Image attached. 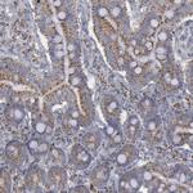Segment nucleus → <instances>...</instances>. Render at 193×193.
I'll list each match as a JSON object with an SVG mask.
<instances>
[{"label": "nucleus", "mask_w": 193, "mask_h": 193, "mask_svg": "<svg viewBox=\"0 0 193 193\" xmlns=\"http://www.w3.org/2000/svg\"><path fill=\"white\" fill-rule=\"evenodd\" d=\"M166 16H167V18H169V19H173V18H175L176 12H175V10H169V12L166 13Z\"/></svg>", "instance_id": "f704fd0d"}, {"label": "nucleus", "mask_w": 193, "mask_h": 193, "mask_svg": "<svg viewBox=\"0 0 193 193\" xmlns=\"http://www.w3.org/2000/svg\"><path fill=\"white\" fill-rule=\"evenodd\" d=\"M116 125H113V124H110V125H107V127L104 129V133H106V135L107 136H112L115 133H116Z\"/></svg>", "instance_id": "4be33fe9"}, {"label": "nucleus", "mask_w": 193, "mask_h": 193, "mask_svg": "<svg viewBox=\"0 0 193 193\" xmlns=\"http://www.w3.org/2000/svg\"><path fill=\"white\" fill-rule=\"evenodd\" d=\"M49 151V143L48 142H40L39 147H37V151L36 155H45Z\"/></svg>", "instance_id": "f3484780"}, {"label": "nucleus", "mask_w": 193, "mask_h": 193, "mask_svg": "<svg viewBox=\"0 0 193 193\" xmlns=\"http://www.w3.org/2000/svg\"><path fill=\"white\" fill-rule=\"evenodd\" d=\"M134 152V147L133 146H126L120 153H117L116 156V164L119 166H126L133 158H130V153Z\"/></svg>", "instance_id": "39448f33"}, {"label": "nucleus", "mask_w": 193, "mask_h": 193, "mask_svg": "<svg viewBox=\"0 0 193 193\" xmlns=\"http://www.w3.org/2000/svg\"><path fill=\"white\" fill-rule=\"evenodd\" d=\"M152 179H153V175L151 173H148V171H144V173H143V180H146L147 183H149Z\"/></svg>", "instance_id": "c756f323"}, {"label": "nucleus", "mask_w": 193, "mask_h": 193, "mask_svg": "<svg viewBox=\"0 0 193 193\" xmlns=\"http://www.w3.org/2000/svg\"><path fill=\"white\" fill-rule=\"evenodd\" d=\"M57 17H58L59 21H66V19L70 17V13L67 12V10H59L58 14H57Z\"/></svg>", "instance_id": "a878e982"}, {"label": "nucleus", "mask_w": 193, "mask_h": 193, "mask_svg": "<svg viewBox=\"0 0 193 193\" xmlns=\"http://www.w3.org/2000/svg\"><path fill=\"white\" fill-rule=\"evenodd\" d=\"M50 157H52V160L58 161V162H61V164L64 161V153L61 151L59 148H56V147L50 148Z\"/></svg>", "instance_id": "f8f14e48"}, {"label": "nucleus", "mask_w": 193, "mask_h": 193, "mask_svg": "<svg viewBox=\"0 0 193 193\" xmlns=\"http://www.w3.org/2000/svg\"><path fill=\"white\" fill-rule=\"evenodd\" d=\"M68 116L70 117H72V119H79V116H80V113H79V111L77 110H71L70 111V113H68Z\"/></svg>", "instance_id": "2f4dec72"}, {"label": "nucleus", "mask_w": 193, "mask_h": 193, "mask_svg": "<svg viewBox=\"0 0 193 193\" xmlns=\"http://www.w3.org/2000/svg\"><path fill=\"white\" fill-rule=\"evenodd\" d=\"M110 178V169L108 166H99V167H96L94 171H93V174H92V179L95 184H98V186H102L104 184L107 180H108Z\"/></svg>", "instance_id": "f03ea898"}, {"label": "nucleus", "mask_w": 193, "mask_h": 193, "mask_svg": "<svg viewBox=\"0 0 193 193\" xmlns=\"http://www.w3.org/2000/svg\"><path fill=\"white\" fill-rule=\"evenodd\" d=\"M122 141H124V135H122V133L117 131V133H115V134L112 135V144H121Z\"/></svg>", "instance_id": "aec40b11"}, {"label": "nucleus", "mask_w": 193, "mask_h": 193, "mask_svg": "<svg viewBox=\"0 0 193 193\" xmlns=\"http://www.w3.org/2000/svg\"><path fill=\"white\" fill-rule=\"evenodd\" d=\"M171 141H173V144L174 146H183L184 144V139H183V135L180 134H175L173 138H171Z\"/></svg>", "instance_id": "412c9836"}, {"label": "nucleus", "mask_w": 193, "mask_h": 193, "mask_svg": "<svg viewBox=\"0 0 193 193\" xmlns=\"http://www.w3.org/2000/svg\"><path fill=\"white\" fill-rule=\"evenodd\" d=\"M62 4H63V2H62V0H56V2H54V5H56V8H61V7H62Z\"/></svg>", "instance_id": "4c0bfd02"}, {"label": "nucleus", "mask_w": 193, "mask_h": 193, "mask_svg": "<svg viewBox=\"0 0 193 193\" xmlns=\"http://www.w3.org/2000/svg\"><path fill=\"white\" fill-rule=\"evenodd\" d=\"M71 192H84V193H87V192H89V189L87 187H84V186H77L73 189H71Z\"/></svg>", "instance_id": "c85d7f7f"}, {"label": "nucleus", "mask_w": 193, "mask_h": 193, "mask_svg": "<svg viewBox=\"0 0 193 193\" xmlns=\"http://www.w3.org/2000/svg\"><path fill=\"white\" fill-rule=\"evenodd\" d=\"M7 117L14 124H19L25 119V111L19 104H14L7 110Z\"/></svg>", "instance_id": "7ed1b4c3"}, {"label": "nucleus", "mask_w": 193, "mask_h": 193, "mask_svg": "<svg viewBox=\"0 0 193 193\" xmlns=\"http://www.w3.org/2000/svg\"><path fill=\"white\" fill-rule=\"evenodd\" d=\"M129 125H133V126H139V119H138V116L133 115L129 117Z\"/></svg>", "instance_id": "bb28decb"}, {"label": "nucleus", "mask_w": 193, "mask_h": 193, "mask_svg": "<svg viewBox=\"0 0 193 193\" xmlns=\"http://www.w3.org/2000/svg\"><path fill=\"white\" fill-rule=\"evenodd\" d=\"M139 107H141V111L142 113L146 116L147 115V111H148V116L149 115H155V108H156V104L155 102L151 99V98H144L141 104H139Z\"/></svg>", "instance_id": "0eeeda50"}, {"label": "nucleus", "mask_w": 193, "mask_h": 193, "mask_svg": "<svg viewBox=\"0 0 193 193\" xmlns=\"http://www.w3.org/2000/svg\"><path fill=\"white\" fill-rule=\"evenodd\" d=\"M53 42H56V44H59V42H62V36L61 35H56L54 37H53Z\"/></svg>", "instance_id": "c9c22d12"}, {"label": "nucleus", "mask_w": 193, "mask_h": 193, "mask_svg": "<svg viewBox=\"0 0 193 193\" xmlns=\"http://www.w3.org/2000/svg\"><path fill=\"white\" fill-rule=\"evenodd\" d=\"M76 42H70V45H68V52L70 53H75L76 52Z\"/></svg>", "instance_id": "473e14b6"}, {"label": "nucleus", "mask_w": 193, "mask_h": 193, "mask_svg": "<svg viewBox=\"0 0 193 193\" xmlns=\"http://www.w3.org/2000/svg\"><path fill=\"white\" fill-rule=\"evenodd\" d=\"M126 133L130 135L131 138H134L135 136V133H136V126H133V125H130L129 127H126Z\"/></svg>", "instance_id": "cd10ccee"}, {"label": "nucleus", "mask_w": 193, "mask_h": 193, "mask_svg": "<svg viewBox=\"0 0 193 193\" xmlns=\"http://www.w3.org/2000/svg\"><path fill=\"white\" fill-rule=\"evenodd\" d=\"M47 130H48V126H47L45 122L39 121V122L35 124V131H36L37 134L42 135V134H45V133H47Z\"/></svg>", "instance_id": "2eb2a0df"}, {"label": "nucleus", "mask_w": 193, "mask_h": 193, "mask_svg": "<svg viewBox=\"0 0 193 193\" xmlns=\"http://www.w3.org/2000/svg\"><path fill=\"white\" fill-rule=\"evenodd\" d=\"M169 52H170V49H169L166 45H158L157 49H156V58L160 59V61H165V59H167Z\"/></svg>", "instance_id": "9d476101"}, {"label": "nucleus", "mask_w": 193, "mask_h": 193, "mask_svg": "<svg viewBox=\"0 0 193 193\" xmlns=\"http://www.w3.org/2000/svg\"><path fill=\"white\" fill-rule=\"evenodd\" d=\"M158 25H160V19H158V18H156V17L149 18V21H148V26L151 27L152 30L157 28V27H158Z\"/></svg>", "instance_id": "b1692460"}, {"label": "nucleus", "mask_w": 193, "mask_h": 193, "mask_svg": "<svg viewBox=\"0 0 193 193\" xmlns=\"http://www.w3.org/2000/svg\"><path fill=\"white\" fill-rule=\"evenodd\" d=\"M67 125H68V127H71V129H77V126H79V122H77V120L76 119H72V117H67Z\"/></svg>", "instance_id": "393cba45"}, {"label": "nucleus", "mask_w": 193, "mask_h": 193, "mask_svg": "<svg viewBox=\"0 0 193 193\" xmlns=\"http://www.w3.org/2000/svg\"><path fill=\"white\" fill-rule=\"evenodd\" d=\"M119 191L120 192H133L131 191V187H130V183H129L127 174H125L120 179V181H119Z\"/></svg>", "instance_id": "9b49d317"}, {"label": "nucleus", "mask_w": 193, "mask_h": 193, "mask_svg": "<svg viewBox=\"0 0 193 193\" xmlns=\"http://www.w3.org/2000/svg\"><path fill=\"white\" fill-rule=\"evenodd\" d=\"M110 14H111L113 18H119V17H121V14H122V9H121V7L115 5V7L110 10Z\"/></svg>", "instance_id": "6ab92c4d"}, {"label": "nucleus", "mask_w": 193, "mask_h": 193, "mask_svg": "<svg viewBox=\"0 0 193 193\" xmlns=\"http://www.w3.org/2000/svg\"><path fill=\"white\" fill-rule=\"evenodd\" d=\"M136 66H138V63L135 61H131L130 63H129V68H130V70H134Z\"/></svg>", "instance_id": "e433bc0d"}, {"label": "nucleus", "mask_w": 193, "mask_h": 193, "mask_svg": "<svg viewBox=\"0 0 193 193\" xmlns=\"http://www.w3.org/2000/svg\"><path fill=\"white\" fill-rule=\"evenodd\" d=\"M40 144V141L39 139H31V141L27 143V148H28V151L32 153V155H36V151H37V147Z\"/></svg>", "instance_id": "4468645a"}, {"label": "nucleus", "mask_w": 193, "mask_h": 193, "mask_svg": "<svg viewBox=\"0 0 193 193\" xmlns=\"http://www.w3.org/2000/svg\"><path fill=\"white\" fill-rule=\"evenodd\" d=\"M82 142H84V146L85 148L90 149V151H95L96 148H98L99 143H101V136L99 134H96V133H89L87 134L84 138H82Z\"/></svg>", "instance_id": "20e7f679"}, {"label": "nucleus", "mask_w": 193, "mask_h": 193, "mask_svg": "<svg viewBox=\"0 0 193 193\" xmlns=\"http://www.w3.org/2000/svg\"><path fill=\"white\" fill-rule=\"evenodd\" d=\"M127 178H129V183H130V187H131V191L133 192H136L139 191V188L142 187V179L136 173H130L127 174Z\"/></svg>", "instance_id": "6e6552de"}, {"label": "nucleus", "mask_w": 193, "mask_h": 193, "mask_svg": "<svg viewBox=\"0 0 193 193\" xmlns=\"http://www.w3.org/2000/svg\"><path fill=\"white\" fill-rule=\"evenodd\" d=\"M173 3H174V4H183V2H181V0H179V2H178V0H174Z\"/></svg>", "instance_id": "58836bf2"}, {"label": "nucleus", "mask_w": 193, "mask_h": 193, "mask_svg": "<svg viewBox=\"0 0 193 193\" xmlns=\"http://www.w3.org/2000/svg\"><path fill=\"white\" fill-rule=\"evenodd\" d=\"M95 14L98 16L99 18H104V17H107L110 14V10L107 9L106 7H98V8H96V10H95Z\"/></svg>", "instance_id": "a211bd4d"}, {"label": "nucleus", "mask_w": 193, "mask_h": 193, "mask_svg": "<svg viewBox=\"0 0 193 193\" xmlns=\"http://www.w3.org/2000/svg\"><path fill=\"white\" fill-rule=\"evenodd\" d=\"M131 72H133L134 76H139V75H142V72H143V67L142 66H136L134 70H131Z\"/></svg>", "instance_id": "7c9ffc66"}, {"label": "nucleus", "mask_w": 193, "mask_h": 193, "mask_svg": "<svg viewBox=\"0 0 193 193\" xmlns=\"http://www.w3.org/2000/svg\"><path fill=\"white\" fill-rule=\"evenodd\" d=\"M169 39H170L169 32H166V31H161V32H158V41H160V42H166Z\"/></svg>", "instance_id": "5701e85b"}, {"label": "nucleus", "mask_w": 193, "mask_h": 193, "mask_svg": "<svg viewBox=\"0 0 193 193\" xmlns=\"http://www.w3.org/2000/svg\"><path fill=\"white\" fill-rule=\"evenodd\" d=\"M106 110H107L108 113L116 112L117 110H119V102H117L116 99H113V98H110L108 102L106 101Z\"/></svg>", "instance_id": "ddd939ff"}, {"label": "nucleus", "mask_w": 193, "mask_h": 193, "mask_svg": "<svg viewBox=\"0 0 193 193\" xmlns=\"http://www.w3.org/2000/svg\"><path fill=\"white\" fill-rule=\"evenodd\" d=\"M70 82H71V85H73V87H80V85L82 84L81 75H76V73L71 75V76H70Z\"/></svg>", "instance_id": "dca6fc26"}, {"label": "nucleus", "mask_w": 193, "mask_h": 193, "mask_svg": "<svg viewBox=\"0 0 193 193\" xmlns=\"http://www.w3.org/2000/svg\"><path fill=\"white\" fill-rule=\"evenodd\" d=\"M5 152H7V156L10 160H14L18 155H21V152H22V146H21L18 142H10L7 146Z\"/></svg>", "instance_id": "423d86ee"}, {"label": "nucleus", "mask_w": 193, "mask_h": 193, "mask_svg": "<svg viewBox=\"0 0 193 193\" xmlns=\"http://www.w3.org/2000/svg\"><path fill=\"white\" fill-rule=\"evenodd\" d=\"M158 125H160V117L156 115L149 117V119H146V130L147 131H155L158 127Z\"/></svg>", "instance_id": "1a4fd4ad"}, {"label": "nucleus", "mask_w": 193, "mask_h": 193, "mask_svg": "<svg viewBox=\"0 0 193 193\" xmlns=\"http://www.w3.org/2000/svg\"><path fill=\"white\" fill-rule=\"evenodd\" d=\"M92 155L85 147L80 146V144H75L72 151H71V156H70V162L75 166H77L80 169H85L88 167L92 162Z\"/></svg>", "instance_id": "f257e3e1"}, {"label": "nucleus", "mask_w": 193, "mask_h": 193, "mask_svg": "<svg viewBox=\"0 0 193 193\" xmlns=\"http://www.w3.org/2000/svg\"><path fill=\"white\" fill-rule=\"evenodd\" d=\"M164 79H165V81H166L167 84H170L171 80H173V76H171V73H170V72H166V73L164 75Z\"/></svg>", "instance_id": "72a5a7b5"}]
</instances>
